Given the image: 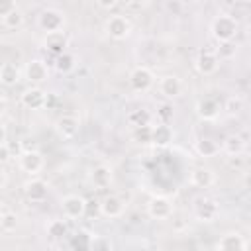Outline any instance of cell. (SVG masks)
I'll return each mask as SVG.
<instances>
[{"mask_svg":"<svg viewBox=\"0 0 251 251\" xmlns=\"http://www.w3.org/2000/svg\"><path fill=\"white\" fill-rule=\"evenodd\" d=\"M210 33L218 43L231 41L237 33V22L229 14H218L210 24Z\"/></svg>","mask_w":251,"mask_h":251,"instance_id":"cell-1","label":"cell"},{"mask_svg":"<svg viewBox=\"0 0 251 251\" xmlns=\"http://www.w3.org/2000/svg\"><path fill=\"white\" fill-rule=\"evenodd\" d=\"M37 25L41 31L47 33H55V31H63V25H65V14L57 8H45L39 12L37 16Z\"/></svg>","mask_w":251,"mask_h":251,"instance_id":"cell-2","label":"cell"},{"mask_svg":"<svg viewBox=\"0 0 251 251\" xmlns=\"http://www.w3.org/2000/svg\"><path fill=\"white\" fill-rule=\"evenodd\" d=\"M104 29L112 39H126L131 33V22L124 14H114L106 20Z\"/></svg>","mask_w":251,"mask_h":251,"instance_id":"cell-3","label":"cell"},{"mask_svg":"<svg viewBox=\"0 0 251 251\" xmlns=\"http://www.w3.org/2000/svg\"><path fill=\"white\" fill-rule=\"evenodd\" d=\"M153 82H155V75H153L151 69H147V67H143V65L131 69V73H129V86H131L135 92H145V90H149V88L153 86Z\"/></svg>","mask_w":251,"mask_h":251,"instance_id":"cell-4","label":"cell"},{"mask_svg":"<svg viewBox=\"0 0 251 251\" xmlns=\"http://www.w3.org/2000/svg\"><path fill=\"white\" fill-rule=\"evenodd\" d=\"M194 216L200 222H216V218L220 216V206L214 198H196L194 200Z\"/></svg>","mask_w":251,"mask_h":251,"instance_id":"cell-5","label":"cell"},{"mask_svg":"<svg viewBox=\"0 0 251 251\" xmlns=\"http://www.w3.org/2000/svg\"><path fill=\"white\" fill-rule=\"evenodd\" d=\"M61 210H63V216L69 218V220H78L84 216L86 212V200L78 194H67L63 200H61Z\"/></svg>","mask_w":251,"mask_h":251,"instance_id":"cell-6","label":"cell"},{"mask_svg":"<svg viewBox=\"0 0 251 251\" xmlns=\"http://www.w3.org/2000/svg\"><path fill=\"white\" fill-rule=\"evenodd\" d=\"M18 165L24 173L27 175H35L43 169V155L37 149H27L18 157Z\"/></svg>","mask_w":251,"mask_h":251,"instance_id":"cell-7","label":"cell"},{"mask_svg":"<svg viewBox=\"0 0 251 251\" xmlns=\"http://www.w3.org/2000/svg\"><path fill=\"white\" fill-rule=\"evenodd\" d=\"M24 75H25V78L35 86V84H41V82H45V80L49 78V67H47L45 61H41V59H31V61L25 65Z\"/></svg>","mask_w":251,"mask_h":251,"instance_id":"cell-8","label":"cell"},{"mask_svg":"<svg viewBox=\"0 0 251 251\" xmlns=\"http://www.w3.org/2000/svg\"><path fill=\"white\" fill-rule=\"evenodd\" d=\"M147 214L155 220H167L173 214V204L167 196H153L147 202Z\"/></svg>","mask_w":251,"mask_h":251,"instance_id":"cell-9","label":"cell"},{"mask_svg":"<svg viewBox=\"0 0 251 251\" xmlns=\"http://www.w3.org/2000/svg\"><path fill=\"white\" fill-rule=\"evenodd\" d=\"M22 104L27 110H41L47 104V92L41 90L39 86H29L22 92Z\"/></svg>","mask_w":251,"mask_h":251,"instance_id":"cell-10","label":"cell"},{"mask_svg":"<svg viewBox=\"0 0 251 251\" xmlns=\"http://www.w3.org/2000/svg\"><path fill=\"white\" fill-rule=\"evenodd\" d=\"M194 67L200 75H214L220 67V59L214 51H200L194 59Z\"/></svg>","mask_w":251,"mask_h":251,"instance_id":"cell-11","label":"cell"},{"mask_svg":"<svg viewBox=\"0 0 251 251\" xmlns=\"http://www.w3.org/2000/svg\"><path fill=\"white\" fill-rule=\"evenodd\" d=\"M24 192L31 202H43L49 194V186L43 178H29L24 182Z\"/></svg>","mask_w":251,"mask_h":251,"instance_id":"cell-12","label":"cell"},{"mask_svg":"<svg viewBox=\"0 0 251 251\" xmlns=\"http://www.w3.org/2000/svg\"><path fill=\"white\" fill-rule=\"evenodd\" d=\"M43 47H45L49 53H53L55 57H59V55L67 53V47H69V39H67V35H65L63 31L47 33V35L43 37Z\"/></svg>","mask_w":251,"mask_h":251,"instance_id":"cell-13","label":"cell"},{"mask_svg":"<svg viewBox=\"0 0 251 251\" xmlns=\"http://www.w3.org/2000/svg\"><path fill=\"white\" fill-rule=\"evenodd\" d=\"M124 210H126V202L116 194H110L100 202V214L104 218H120Z\"/></svg>","mask_w":251,"mask_h":251,"instance_id":"cell-14","label":"cell"},{"mask_svg":"<svg viewBox=\"0 0 251 251\" xmlns=\"http://www.w3.org/2000/svg\"><path fill=\"white\" fill-rule=\"evenodd\" d=\"M78 118L76 116H69V114H65V116H61L57 122H55V129H57V133L61 135V137H65V139H71V137H75L76 133H78Z\"/></svg>","mask_w":251,"mask_h":251,"instance_id":"cell-15","label":"cell"},{"mask_svg":"<svg viewBox=\"0 0 251 251\" xmlns=\"http://www.w3.org/2000/svg\"><path fill=\"white\" fill-rule=\"evenodd\" d=\"M216 247H218V251H245L247 243L237 231H227L220 237Z\"/></svg>","mask_w":251,"mask_h":251,"instance_id":"cell-16","label":"cell"},{"mask_svg":"<svg viewBox=\"0 0 251 251\" xmlns=\"http://www.w3.org/2000/svg\"><path fill=\"white\" fill-rule=\"evenodd\" d=\"M159 90L167 98H176L182 94V80L176 75H165L159 80Z\"/></svg>","mask_w":251,"mask_h":251,"instance_id":"cell-17","label":"cell"},{"mask_svg":"<svg viewBox=\"0 0 251 251\" xmlns=\"http://www.w3.org/2000/svg\"><path fill=\"white\" fill-rule=\"evenodd\" d=\"M220 114V104L214 98H200L196 102V116L200 120H214Z\"/></svg>","mask_w":251,"mask_h":251,"instance_id":"cell-18","label":"cell"},{"mask_svg":"<svg viewBox=\"0 0 251 251\" xmlns=\"http://www.w3.org/2000/svg\"><path fill=\"white\" fill-rule=\"evenodd\" d=\"M173 137H175V131L169 124H157L153 126V145L157 147H167L173 143Z\"/></svg>","mask_w":251,"mask_h":251,"instance_id":"cell-19","label":"cell"},{"mask_svg":"<svg viewBox=\"0 0 251 251\" xmlns=\"http://www.w3.org/2000/svg\"><path fill=\"white\" fill-rule=\"evenodd\" d=\"M90 182L96 188H108L112 184V169L106 165H96L90 171Z\"/></svg>","mask_w":251,"mask_h":251,"instance_id":"cell-20","label":"cell"},{"mask_svg":"<svg viewBox=\"0 0 251 251\" xmlns=\"http://www.w3.org/2000/svg\"><path fill=\"white\" fill-rule=\"evenodd\" d=\"M216 176L212 173V169H206V167H196L192 173H190V182L196 186V188H210L214 184Z\"/></svg>","mask_w":251,"mask_h":251,"instance_id":"cell-21","label":"cell"},{"mask_svg":"<svg viewBox=\"0 0 251 251\" xmlns=\"http://www.w3.org/2000/svg\"><path fill=\"white\" fill-rule=\"evenodd\" d=\"M222 149H224L229 157H237V155H241V153L245 151V141H243V137H241V135L231 133V135H227V137L224 139Z\"/></svg>","mask_w":251,"mask_h":251,"instance_id":"cell-22","label":"cell"},{"mask_svg":"<svg viewBox=\"0 0 251 251\" xmlns=\"http://www.w3.org/2000/svg\"><path fill=\"white\" fill-rule=\"evenodd\" d=\"M194 149H196V153L200 157H216L220 153V145L210 137H200L194 143Z\"/></svg>","mask_w":251,"mask_h":251,"instance_id":"cell-23","label":"cell"},{"mask_svg":"<svg viewBox=\"0 0 251 251\" xmlns=\"http://www.w3.org/2000/svg\"><path fill=\"white\" fill-rule=\"evenodd\" d=\"M0 80L4 86H14L20 80V69L14 63H4L0 67Z\"/></svg>","mask_w":251,"mask_h":251,"instance_id":"cell-24","label":"cell"},{"mask_svg":"<svg viewBox=\"0 0 251 251\" xmlns=\"http://www.w3.org/2000/svg\"><path fill=\"white\" fill-rule=\"evenodd\" d=\"M69 245H71V251H90L92 249V235L86 231H76L71 237Z\"/></svg>","mask_w":251,"mask_h":251,"instance_id":"cell-25","label":"cell"},{"mask_svg":"<svg viewBox=\"0 0 251 251\" xmlns=\"http://www.w3.org/2000/svg\"><path fill=\"white\" fill-rule=\"evenodd\" d=\"M151 112L145 110V108H139V110H131L127 114V122L133 126V127H143V126H151Z\"/></svg>","mask_w":251,"mask_h":251,"instance_id":"cell-26","label":"cell"},{"mask_svg":"<svg viewBox=\"0 0 251 251\" xmlns=\"http://www.w3.org/2000/svg\"><path fill=\"white\" fill-rule=\"evenodd\" d=\"M75 65H76V59H75V55L69 53V51L63 53V55H59V57H55V71L61 73V75L71 73V71L75 69Z\"/></svg>","mask_w":251,"mask_h":251,"instance_id":"cell-27","label":"cell"},{"mask_svg":"<svg viewBox=\"0 0 251 251\" xmlns=\"http://www.w3.org/2000/svg\"><path fill=\"white\" fill-rule=\"evenodd\" d=\"M45 231L51 239H61L67 235V222L65 220H51L47 226H45Z\"/></svg>","mask_w":251,"mask_h":251,"instance_id":"cell-28","label":"cell"},{"mask_svg":"<svg viewBox=\"0 0 251 251\" xmlns=\"http://www.w3.org/2000/svg\"><path fill=\"white\" fill-rule=\"evenodd\" d=\"M22 24H24V12L20 8H16L6 18H2V25L8 29H18V27H22Z\"/></svg>","mask_w":251,"mask_h":251,"instance_id":"cell-29","label":"cell"},{"mask_svg":"<svg viewBox=\"0 0 251 251\" xmlns=\"http://www.w3.org/2000/svg\"><path fill=\"white\" fill-rule=\"evenodd\" d=\"M131 139L135 143H151L153 141V126H143V127H135L133 133H131Z\"/></svg>","mask_w":251,"mask_h":251,"instance_id":"cell-30","label":"cell"},{"mask_svg":"<svg viewBox=\"0 0 251 251\" xmlns=\"http://www.w3.org/2000/svg\"><path fill=\"white\" fill-rule=\"evenodd\" d=\"M16 226H18L16 214L10 212V210H4L2 216H0V227H2V231H4V233H10V231L16 229Z\"/></svg>","mask_w":251,"mask_h":251,"instance_id":"cell-31","label":"cell"},{"mask_svg":"<svg viewBox=\"0 0 251 251\" xmlns=\"http://www.w3.org/2000/svg\"><path fill=\"white\" fill-rule=\"evenodd\" d=\"M214 53H216V57H218L220 61H227V59H231V57L235 55V45H233L231 41L220 43V45H218V49H216Z\"/></svg>","mask_w":251,"mask_h":251,"instance_id":"cell-32","label":"cell"},{"mask_svg":"<svg viewBox=\"0 0 251 251\" xmlns=\"http://www.w3.org/2000/svg\"><path fill=\"white\" fill-rule=\"evenodd\" d=\"M90 251H112L110 239L106 235H92V249Z\"/></svg>","mask_w":251,"mask_h":251,"instance_id":"cell-33","label":"cell"},{"mask_svg":"<svg viewBox=\"0 0 251 251\" xmlns=\"http://www.w3.org/2000/svg\"><path fill=\"white\" fill-rule=\"evenodd\" d=\"M157 120H159V124H169V122L173 120V106L163 104V106L157 110Z\"/></svg>","mask_w":251,"mask_h":251,"instance_id":"cell-34","label":"cell"},{"mask_svg":"<svg viewBox=\"0 0 251 251\" xmlns=\"http://www.w3.org/2000/svg\"><path fill=\"white\" fill-rule=\"evenodd\" d=\"M10 157H12L10 145H8V143H0V161H2V163H8Z\"/></svg>","mask_w":251,"mask_h":251,"instance_id":"cell-35","label":"cell"},{"mask_svg":"<svg viewBox=\"0 0 251 251\" xmlns=\"http://www.w3.org/2000/svg\"><path fill=\"white\" fill-rule=\"evenodd\" d=\"M18 6H16V2H6V4H2L0 6V18H6L10 12H14Z\"/></svg>","mask_w":251,"mask_h":251,"instance_id":"cell-36","label":"cell"},{"mask_svg":"<svg viewBox=\"0 0 251 251\" xmlns=\"http://www.w3.org/2000/svg\"><path fill=\"white\" fill-rule=\"evenodd\" d=\"M239 108H241V100H239V98H229V100H227V110H229L231 114L239 112Z\"/></svg>","mask_w":251,"mask_h":251,"instance_id":"cell-37","label":"cell"},{"mask_svg":"<svg viewBox=\"0 0 251 251\" xmlns=\"http://www.w3.org/2000/svg\"><path fill=\"white\" fill-rule=\"evenodd\" d=\"M98 6H100V8H114V6H116V0H100Z\"/></svg>","mask_w":251,"mask_h":251,"instance_id":"cell-38","label":"cell"},{"mask_svg":"<svg viewBox=\"0 0 251 251\" xmlns=\"http://www.w3.org/2000/svg\"><path fill=\"white\" fill-rule=\"evenodd\" d=\"M245 251H251V243H247V247H245Z\"/></svg>","mask_w":251,"mask_h":251,"instance_id":"cell-39","label":"cell"},{"mask_svg":"<svg viewBox=\"0 0 251 251\" xmlns=\"http://www.w3.org/2000/svg\"><path fill=\"white\" fill-rule=\"evenodd\" d=\"M12 251H14V249H12Z\"/></svg>","mask_w":251,"mask_h":251,"instance_id":"cell-40","label":"cell"}]
</instances>
